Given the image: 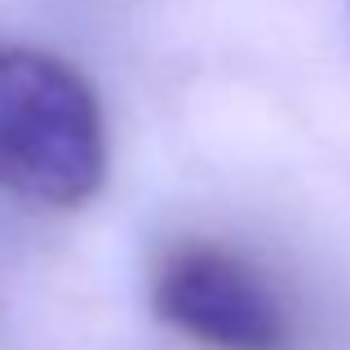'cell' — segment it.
Here are the masks:
<instances>
[{
  "mask_svg": "<svg viewBox=\"0 0 350 350\" xmlns=\"http://www.w3.org/2000/svg\"><path fill=\"white\" fill-rule=\"evenodd\" d=\"M107 178L98 94L67 58L0 44V191L44 208H80Z\"/></svg>",
  "mask_w": 350,
  "mask_h": 350,
  "instance_id": "cell-1",
  "label": "cell"
},
{
  "mask_svg": "<svg viewBox=\"0 0 350 350\" xmlns=\"http://www.w3.org/2000/svg\"><path fill=\"white\" fill-rule=\"evenodd\" d=\"M151 310L204 350H288L293 324L280 293L248 257L191 239L155 262Z\"/></svg>",
  "mask_w": 350,
  "mask_h": 350,
  "instance_id": "cell-2",
  "label": "cell"
},
{
  "mask_svg": "<svg viewBox=\"0 0 350 350\" xmlns=\"http://www.w3.org/2000/svg\"><path fill=\"white\" fill-rule=\"evenodd\" d=\"M346 5H350V0H346Z\"/></svg>",
  "mask_w": 350,
  "mask_h": 350,
  "instance_id": "cell-3",
  "label": "cell"
}]
</instances>
